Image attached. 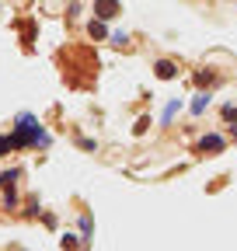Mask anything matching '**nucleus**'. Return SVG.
<instances>
[{"label": "nucleus", "instance_id": "nucleus-1", "mask_svg": "<svg viewBox=\"0 0 237 251\" xmlns=\"http://www.w3.org/2000/svg\"><path fill=\"white\" fill-rule=\"evenodd\" d=\"M11 143H14V150H18V147H49V143H52V136L42 129V122H39L32 112H21V115H18V122H14Z\"/></svg>", "mask_w": 237, "mask_h": 251}, {"label": "nucleus", "instance_id": "nucleus-2", "mask_svg": "<svg viewBox=\"0 0 237 251\" xmlns=\"http://www.w3.org/2000/svg\"><path fill=\"white\" fill-rule=\"evenodd\" d=\"M14 181H18V171H14V168L0 175V188H4V206H7V209H14V206H18V196H14Z\"/></svg>", "mask_w": 237, "mask_h": 251}, {"label": "nucleus", "instance_id": "nucleus-3", "mask_svg": "<svg viewBox=\"0 0 237 251\" xmlns=\"http://www.w3.org/2000/svg\"><path fill=\"white\" fill-rule=\"evenodd\" d=\"M95 14L101 21H112L115 14H122V4H118V0H95Z\"/></svg>", "mask_w": 237, "mask_h": 251}, {"label": "nucleus", "instance_id": "nucleus-4", "mask_svg": "<svg viewBox=\"0 0 237 251\" xmlns=\"http://www.w3.org/2000/svg\"><path fill=\"white\" fill-rule=\"evenodd\" d=\"M227 147V140L220 136V133H206L202 140H199V153H220Z\"/></svg>", "mask_w": 237, "mask_h": 251}, {"label": "nucleus", "instance_id": "nucleus-5", "mask_svg": "<svg viewBox=\"0 0 237 251\" xmlns=\"http://www.w3.org/2000/svg\"><path fill=\"white\" fill-rule=\"evenodd\" d=\"M154 70H157L161 80H174V77H178V67H174L171 59H157V67H154Z\"/></svg>", "mask_w": 237, "mask_h": 251}, {"label": "nucleus", "instance_id": "nucleus-6", "mask_svg": "<svg viewBox=\"0 0 237 251\" xmlns=\"http://www.w3.org/2000/svg\"><path fill=\"white\" fill-rule=\"evenodd\" d=\"M210 101H213V98H210V91H199V94H195V101H192V115H202L206 108H210Z\"/></svg>", "mask_w": 237, "mask_h": 251}, {"label": "nucleus", "instance_id": "nucleus-7", "mask_svg": "<svg viewBox=\"0 0 237 251\" xmlns=\"http://www.w3.org/2000/svg\"><path fill=\"white\" fill-rule=\"evenodd\" d=\"M80 234H84V237H80L84 244H91V234H95V224H91V216H80Z\"/></svg>", "mask_w": 237, "mask_h": 251}, {"label": "nucleus", "instance_id": "nucleus-8", "mask_svg": "<svg viewBox=\"0 0 237 251\" xmlns=\"http://www.w3.org/2000/svg\"><path fill=\"white\" fill-rule=\"evenodd\" d=\"M178 112H182V101H178V98H174V101H171V105L164 108V115H161V122H164V126H171V119H174Z\"/></svg>", "mask_w": 237, "mask_h": 251}, {"label": "nucleus", "instance_id": "nucleus-9", "mask_svg": "<svg viewBox=\"0 0 237 251\" xmlns=\"http://www.w3.org/2000/svg\"><path fill=\"white\" fill-rule=\"evenodd\" d=\"M87 31H91V39H105V35H108V31H105V21H101V18L87 25Z\"/></svg>", "mask_w": 237, "mask_h": 251}, {"label": "nucleus", "instance_id": "nucleus-10", "mask_svg": "<svg viewBox=\"0 0 237 251\" xmlns=\"http://www.w3.org/2000/svg\"><path fill=\"white\" fill-rule=\"evenodd\" d=\"M112 46H129V31H112Z\"/></svg>", "mask_w": 237, "mask_h": 251}, {"label": "nucleus", "instance_id": "nucleus-11", "mask_svg": "<svg viewBox=\"0 0 237 251\" xmlns=\"http://www.w3.org/2000/svg\"><path fill=\"white\" fill-rule=\"evenodd\" d=\"M223 119L227 122H237V105H223Z\"/></svg>", "mask_w": 237, "mask_h": 251}, {"label": "nucleus", "instance_id": "nucleus-12", "mask_svg": "<svg viewBox=\"0 0 237 251\" xmlns=\"http://www.w3.org/2000/svg\"><path fill=\"white\" fill-rule=\"evenodd\" d=\"M14 150V143H11V136H0V157H4V153H11Z\"/></svg>", "mask_w": 237, "mask_h": 251}, {"label": "nucleus", "instance_id": "nucleus-13", "mask_svg": "<svg viewBox=\"0 0 237 251\" xmlns=\"http://www.w3.org/2000/svg\"><path fill=\"white\" fill-rule=\"evenodd\" d=\"M146 126H150V119H146V115H143V119L136 122V136H143V133H146Z\"/></svg>", "mask_w": 237, "mask_h": 251}, {"label": "nucleus", "instance_id": "nucleus-14", "mask_svg": "<svg viewBox=\"0 0 237 251\" xmlns=\"http://www.w3.org/2000/svg\"><path fill=\"white\" fill-rule=\"evenodd\" d=\"M234 136H237V126H234Z\"/></svg>", "mask_w": 237, "mask_h": 251}]
</instances>
